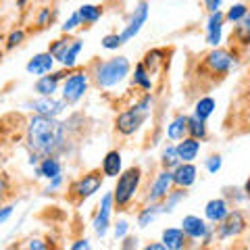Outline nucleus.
Returning a JSON list of instances; mask_svg holds the SVG:
<instances>
[{
  "label": "nucleus",
  "mask_w": 250,
  "mask_h": 250,
  "mask_svg": "<svg viewBox=\"0 0 250 250\" xmlns=\"http://www.w3.org/2000/svg\"><path fill=\"white\" fill-rule=\"evenodd\" d=\"M77 13H80V19H82V25L85 23V25H94L96 21H100V17H103V9L96 4H82L80 9H77Z\"/></svg>",
  "instance_id": "obj_26"
},
{
  "label": "nucleus",
  "mask_w": 250,
  "mask_h": 250,
  "mask_svg": "<svg viewBox=\"0 0 250 250\" xmlns=\"http://www.w3.org/2000/svg\"><path fill=\"white\" fill-rule=\"evenodd\" d=\"M134 85L142 90H152V80H150V73H148V69L144 62H138L136 69H134Z\"/></svg>",
  "instance_id": "obj_27"
},
{
  "label": "nucleus",
  "mask_w": 250,
  "mask_h": 250,
  "mask_svg": "<svg viewBox=\"0 0 250 250\" xmlns=\"http://www.w3.org/2000/svg\"><path fill=\"white\" fill-rule=\"evenodd\" d=\"M146 250H167V248H165V244H163V242H154V244H148Z\"/></svg>",
  "instance_id": "obj_46"
},
{
  "label": "nucleus",
  "mask_w": 250,
  "mask_h": 250,
  "mask_svg": "<svg viewBox=\"0 0 250 250\" xmlns=\"http://www.w3.org/2000/svg\"><path fill=\"white\" fill-rule=\"evenodd\" d=\"M140 182H142V169L140 167H129L127 171L117 177V186L113 190V198L117 207H127L131 200L136 198L140 190Z\"/></svg>",
  "instance_id": "obj_4"
},
{
  "label": "nucleus",
  "mask_w": 250,
  "mask_h": 250,
  "mask_svg": "<svg viewBox=\"0 0 250 250\" xmlns=\"http://www.w3.org/2000/svg\"><path fill=\"white\" fill-rule=\"evenodd\" d=\"M207 65L213 69L215 73H228L229 69L236 65V57H233L231 52H228V50L217 48V50L207 54Z\"/></svg>",
  "instance_id": "obj_14"
},
{
  "label": "nucleus",
  "mask_w": 250,
  "mask_h": 250,
  "mask_svg": "<svg viewBox=\"0 0 250 250\" xmlns=\"http://www.w3.org/2000/svg\"><path fill=\"white\" fill-rule=\"evenodd\" d=\"M188 134L196 140H205L207 138V121L198 119L196 115L188 117Z\"/></svg>",
  "instance_id": "obj_29"
},
{
  "label": "nucleus",
  "mask_w": 250,
  "mask_h": 250,
  "mask_svg": "<svg viewBox=\"0 0 250 250\" xmlns=\"http://www.w3.org/2000/svg\"><path fill=\"white\" fill-rule=\"evenodd\" d=\"M246 13H248V6L244 2H238V4H231V9L225 13V19L231 21V23H240L246 17Z\"/></svg>",
  "instance_id": "obj_32"
},
{
  "label": "nucleus",
  "mask_w": 250,
  "mask_h": 250,
  "mask_svg": "<svg viewBox=\"0 0 250 250\" xmlns=\"http://www.w3.org/2000/svg\"><path fill=\"white\" fill-rule=\"evenodd\" d=\"M54 61H57V59L52 57V52H40V54H36L34 59H29L25 69H27L29 75H38V77H40V75H46V73L52 71Z\"/></svg>",
  "instance_id": "obj_15"
},
{
  "label": "nucleus",
  "mask_w": 250,
  "mask_h": 250,
  "mask_svg": "<svg viewBox=\"0 0 250 250\" xmlns=\"http://www.w3.org/2000/svg\"><path fill=\"white\" fill-rule=\"evenodd\" d=\"M6 188H9V184H6V179L0 175V198H2L4 194H6Z\"/></svg>",
  "instance_id": "obj_47"
},
{
  "label": "nucleus",
  "mask_w": 250,
  "mask_h": 250,
  "mask_svg": "<svg viewBox=\"0 0 250 250\" xmlns=\"http://www.w3.org/2000/svg\"><path fill=\"white\" fill-rule=\"evenodd\" d=\"M161 242L165 244L167 250H182L188 242V236L182 228H169V229H163Z\"/></svg>",
  "instance_id": "obj_21"
},
{
  "label": "nucleus",
  "mask_w": 250,
  "mask_h": 250,
  "mask_svg": "<svg viewBox=\"0 0 250 250\" xmlns=\"http://www.w3.org/2000/svg\"><path fill=\"white\" fill-rule=\"evenodd\" d=\"M25 246H27L29 250H46V248H48V244H44V242L38 240V238H36V240H29Z\"/></svg>",
  "instance_id": "obj_42"
},
{
  "label": "nucleus",
  "mask_w": 250,
  "mask_h": 250,
  "mask_svg": "<svg viewBox=\"0 0 250 250\" xmlns=\"http://www.w3.org/2000/svg\"><path fill=\"white\" fill-rule=\"evenodd\" d=\"M221 165H223V159H221V156H219V154L208 156L207 163H205V167H207L208 173H217V171L221 169Z\"/></svg>",
  "instance_id": "obj_36"
},
{
  "label": "nucleus",
  "mask_w": 250,
  "mask_h": 250,
  "mask_svg": "<svg viewBox=\"0 0 250 250\" xmlns=\"http://www.w3.org/2000/svg\"><path fill=\"white\" fill-rule=\"evenodd\" d=\"M104 173L103 171H90V173H85L82 179H77V182L71 186V192L75 194L77 198H82V200H85V198H90V196H94L100 188H103V182H104Z\"/></svg>",
  "instance_id": "obj_9"
},
{
  "label": "nucleus",
  "mask_w": 250,
  "mask_h": 250,
  "mask_svg": "<svg viewBox=\"0 0 250 250\" xmlns=\"http://www.w3.org/2000/svg\"><path fill=\"white\" fill-rule=\"evenodd\" d=\"M196 167L192 165V163H179V165L173 169V186L177 188H190L194 182H196Z\"/></svg>",
  "instance_id": "obj_17"
},
{
  "label": "nucleus",
  "mask_w": 250,
  "mask_h": 250,
  "mask_svg": "<svg viewBox=\"0 0 250 250\" xmlns=\"http://www.w3.org/2000/svg\"><path fill=\"white\" fill-rule=\"evenodd\" d=\"M215 100L210 98V96H205V98H200L196 104H194V115L198 117V119H202V121H207L210 115H213V111H215Z\"/></svg>",
  "instance_id": "obj_28"
},
{
  "label": "nucleus",
  "mask_w": 250,
  "mask_h": 250,
  "mask_svg": "<svg viewBox=\"0 0 250 250\" xmlns=\"http://www.w3.org/2000/svg\"><path fill=\"white\" fill-rule=\"evenodd\" d=\"M85 248H90V240H77L75 244H71V250H85Z\"/></svg>",
  "instance_id": "obj_44"
},
{
  "label": "nucleus",
  "mask_w": 250,
  "mask_h": 250,
  "mask_svg": "<svg viewBox=\"0 0 250 250\" xmlns=\"http://www.w3.org/2000/svg\"><path fill=\"white\" fill-rule=\"evenodd\" d=\"M83 48V42L82 40H57V42H52V46L48 48V52H52V57L57 59L59 62L65 69H73L75 67V62H77V57H80V52Z\"/></svg>",
  "instance_id": "obj_5"
},
{
  "label": "nucleus",
  "mask_w": 250,
  "mask_h": 250,
  "mask_svg": "<svg viewBox=\"0 0 250 250\" xmlns=\"http://www.w3.org/2000/svg\"><path fill=\"white\" fill-rule=\"evenodd\" d=\"M25 142L29 152L42 156V159L57 154L65 142V123H59L54 117L34 115L27 121Z\"/></svg>",
  "instance_id": "obj_1"
},
{
  "label": "nucleus",
  "mask_w": 250,
  "mask_h": 250,
  "mask_svg": "<svg viewBox=\"0 0 250 250\" xmlns=\"http://www.w3.org/2000/svg\"><path fill=\"white\" fill-rule=\"evenodd\" d=\"M61 184H62V173L57 175V177H52V179H48V188H46V192H57L61 188Z\"/></svg>",
  "instance_id": "obj_40"
},
{
  "label": "nucleus",
  "mask_w": 250,
  "mask_h": 250,
  "mask_svg": "<svg viewBox=\"0 0 250 250\" xmlns=\"http://www.w3.org/2000/svg\"><path fill=\"white\" fill-rule=\"evenodd\" d=\"M186 134H188V115H177L167 125V138L173 140V142H179V140L186 138Z\"/></svg>",
  "instance_id": "obj_24"
},
{
  "label": "nucleus",
  "mask_w": 250,
  "mask_h": 250,
  "mask_svg": "<svg viewBox=\"0 0 250 250\" xmlns=\"http://www.w3.org/2000/svg\"><path fill=\"white\" fill-rule=\"evenodd\" d=\"M23 4H25V0H19V6H23Z\"/></svg>",
  "instance_id": "obj_48"
},
{
  "label": "nucleus",
  "mask_w": 250,
  "mask_h": 250,
  "mask_svg": "<svg viewBox=\"0 0 250 250\" xmlns=\"http://www.w3.org/2000/svg\"><path fill=\"white\" fill-rule=\"evenodd\" d=\"M13 208H15V207H11V205L0 207V225L6 223V221H9V219H11V215H13Z\"/></svg>",
  "instance_id": "obj_39"
},
{
  "label": "nucleus",
  "mask_w": 250,
  "mask_h": 250,
  "mask_svg": "<svg viewBox=\"0 0 250 250\" xmlns=\"http://www.w3.org/2000/svg\"><path fill=\"white\" fill-rule=\"evenodd\" d=\"M82 25V19H80V13H73L71 15V17H69L65 23H62V25H61V29L62 31H65V34H69V31H73V29H77V27H80Z\"/></svg>",
  "instance_id": "obj_35"
},
{
  "label": "nucleus",
  "mask_w": 250,
  "mask_h": 250,
  "mask_svg": "<svg viewBox=\"0 0 250 250\" xmlns=\"http://www.w3.org/2000/svg\"><path fill=\"white\" fill-rule=\"evenodd\" d=\"M0 61H2V52H0Z\"/></svg>",
  "instance_id": "obj_50"
},
{
  "label": "nucleus",
  "mask_w": 250,
  "mask_h": 250,
  "mask_svg": "<svg viewBox=\"0 0 250 250\" xmlns=\"http://www.w3.org/2000/svg\"><path fill=\"white\" fill-rule=\"evenodd\" d=\"M223 21L225 15L221 11L210 13V17L207 21V42L210 46H219L221 44V31H223Z\"/></svg>",
  "instance_id": "obj_18"
},
{
  "label": "nucleus",
  "mask_w": 250,
  "mask_h": 250,
  "mask_svg": "<svg viewBox=\"0 0 250 250\" xmlns=\"http://www.w3.org/2000/svg\"><path fill=\"white\" fill-rule=\"evenodd\" d=\"M217 225H219L217 238L219 240H228V238L240 236V233L246 229V219H244V215H242L240 210H229V215Z\"/></svg>",
  "instance_id": "obj_11"
},
{
  "label": "nucleus",
  "mask_w": 250,
  "mask_h": 250,
  "mask_svg": "<svg viewBox=\"0 0 250 250\" xmlns=\"http://www.w3.org/2000/svg\"><path fill=\"white\" fill-rule=\"evenodd\" d=\"M113 205H115V198H113V192H108L100 200V207H98V213L96 219H94V231H96L98 238H104L108 228H111V215H113Z\"/></svg>",
  "instance_id": "obj_10"
},
{
  "label": "nucleus",
  "mask_w": 250,
  "mask_h": 250,
  "mask_svg": "<svg viewBox=\"0 0 250 250\" xmlns=\"http://www.w3.org/2000/svg\"><path fill=\"white\" fill-rule=\"evenodd\" d=\"M152 103H154L152 96L146 94L138 104L127 108V111L119 113V117H117V121H115L117 131H119L121 136H134L136 131L144 125V121L148 119V115H150V111H152Z\"/></svg>",
  "instance_id": "obj_2"
},
{
  "label": "nucleus",
  "mask_w": 250,
  "mask_h": 250,
  "mask_svg": "<svg viewBox=\"0 0 250 250\" xmlns=\"http://www.w3.org/2000/svg\"><path fill=\"white\" fill-rule=\"evenodd\" d=\"M179 163H182V159H179L175 146H167L165 150L161 152V165H163V169H171V171H173Z\"/></svg>",
  "instance_id": "obj_30"
},
{
  "label": "nucleus",
  "mask_w": 250,
  "mask_h": 250,
  "mask_svg": "<svg viewBox=\"0 0 250 250\" xmlns=\"http://www.w3.org/2000/svg\"><path fill=\"white\" fill-rule=\"evenodd\" d=\"M129 61L125 57H115L108 59L104 62H98L96 69H94V80L100 88H113V85L121 83L125 77L129 75Z\"/></svg>",
  "instance_id": "obj_3"
},
{
  "label": "nucleus",
  "mask_w": 250,
  "mask_h": 250,
  "mask_svg": "<svg viewBox=\"0 0 250 250\" xmlns=\"http://www.w3.org/2000/svg\"><path fill=\"white\" fill-rule=\"evenodd\" d=\"M62 173V165L57 156H44V159L36 165V177H44V179H52Z\"/></svg>",
  "instance_id": "obj_19"
},
{
  "label": "nucleus",
  "mask_w": 250,
  "mask_h": 250,
  "mask_svg": "<svg viewBox=\"0 0 250 250\" xmlns=\"http://www.w3.org/2000/svg\"><path fill=\"white\" fill-rule=\"evenodd\" d=\"M148 13H150V4L146 2V0H140V2L136 4V9L134 13H131V17L127 21V25L123 27L121 31V40L123 44L125 42H129V40H134V38L140 34V29L144 27V23L148 21Z\"/></svg>",
  "instance_id": "obj_8"
},
{
  "label": "nucleus",
  "mask_w": 250,
  "mask_h": 250,
  "mask_svg": "<svg viewBox=\"0 0 250 250\" xmlns=\"http://www.w3.org/2000/svg\"><path fill=\"white\" fill-rule=\"evenodd\" d=\"M23 38H25V31L23 29H15L13 34L9 36V40H6V48H15V46H19L21 42H23Z\"/></svg>",
  "instance_id": "obj_37"
},
{
  "label": "nucleus",
  "mask_w": 250,
  "mask_h": 250,
  "mask_svg": "<svg viewBox=\"0 0 250 250\" xmlns=\"http://www.w3.org/2000/svg\"><path fill=\"white\" fill-rule=\"evenodd\" d=\"M2 163H4V161H2V156H0V169H2Z\"/></svg>",
  "instance_id": "obj_49"
},
{
  "label": "nucleus",
  "mask_w": 250,
  "mask_h": 250,
  "mask_svg": "<svg viewBox=\"0 0 250 250\" xmlns=\"http://www.w3.org/2000/svg\"><path fill=\"white\" fill-rule=\"evenodd\" d=\"M186 198V192H184V188H179V190L175 192H169L167 196H165V205H163V208H165V213H171L179 202H182Z\"/></svg>",
  "instance_id": "obj_31"
},
{
  "label": "nucleus",
  "mask_w": 250,
  "mask_h": 250,
  "mask_svg": "<svg viewBox=\"0 0 250 250\" xmlns=\"http://www.w3.org/2000/svg\"><path fill=\"white\" fill-rule=\"evenodd\" d=\"M182 229L186 231V236L192 238V240H205V242H208L210 236H213L210 225H207L205 219H200L196 215H186L182 219Z\"/></svg>",
  "instance_id": "obj_12"
},
{
  "label": "nucleus",
  "mask_w": 250,
  "mask_h": 250,
  "mask_svg": "<svg viewBox=\"0 0 250 250\" xmlns=\"http://www.w3.org/2000/svg\"><path fill=\"white\" fill-rule=\"evenodd\" d=\"M121 167H123V159L119 150H111L104 154L103 159V173L106 177H119L121 175Z\"/></svg>",
  "instance_id": "obj_23"
},
{
  "label": "nucleus",
  "mask_w": 250,
  "mask_h": 250,
  "mask_svg": "<svg viewBox=\"0 0 250 250\" xmlns=\"http://www.w3.org/2000/svg\"><path fill=\"white\" fill-rule=\"evenodd\" d=\"M88 85H90L88 73L77 69L71 75H67L65 82H62V98H65L69 104H75L77 100H82L83 94L88 92Z\"/></svg>",
  "instance_id": "obj_6"
},
{
  "label": "nucleus",
  "mask_w": 250,
  "mask_h": 250,
  "mask_svg": "<svg viewBox=\"0 0 250 250\" xmlns=\"http://www.w3.org/2000/svg\"><path fill=\"white\" fill-rule=\"evenodd\" d=\"M236 36L240 38L242 44H250V13H246V17L240 21V25L236 29Z\"/></svg>",
  "instance_id": "obj_33"
},
{
  "label": "nucleus",
  "mask_w": 250,
  "mask_h": 250,
  "mask_svg": "<svg viewBox=\"0 0 250 250\" xmlns=\"http://www.w3.org/2000/svg\"><path fill=\"white\" fill-rule=\"evenodd\" d=\"M67 100L65 98H54V96H40L36 100H29V103H25L23 106L29 108V111H34L36 115H44V117H57L67 108Z\"/></svg>",
  "instance_id": "obj_7"
},
{
  "label": "nucleus",
  "mask_w": 250,
  "mask_h": 250,
  "mask_svg": "<svg viewBox=\"0 0 250 250\" xmlns=\"http://www.w3.org/2000/svg\"><path fill=\"white\" fill-rule=\"evenodd\" d=\"M173 186V171L171 169H163L159 175L154 177V182L150 186V194H148V202H159L171 192Z\"/></svg>",
  "instance_id": "obj_13"
},
{
  "label": "nucleus",
  "mask_w": 250,
  "mask_h": 250,
  "mask_svg": "<svg viewBox=\"0 0 250 250\" xmlns=\"http://www.w3.org/2000/svg\"><path fill=\"white\" fill-rule=\"evenodd\" d=\"M65 71H59V73H46V75H40L38 82L34 85V90L40 94V96H54V92L59 90V83L61 80H65Z\"/></svg>",
  "instance_id": "obj_16"
},
{
  "label": "nucleus",
  "mask_w": 250,
  "mask_h": 250,
  "mask_svg": "<svg viewBox=\"0 0 250 250\" xmlns=\"http://www.w3.org/2000/svg\"><path fill=\"white\" fill-rule=\"evenodd\" d=\"M161 213H165L163 205H159V202H150L148 207H144L142 210H140V215H138V225H140V228H148V225H150Z\"/></svg>",
  "instance_id": "obj_25"
},
{
  "label": "nucleus",
  "mask_w": 250,
  "mask_h": 250,
  "mask_svg": "<svg viewBox=\"0 0 250 250\" xmlns=\"http://www.w3.org/2000/svg\"><path fill=\"white\" fill-rule=\"evenodd\" d=\"M127 229H129V223L125 221V219H121V221H117V225H115V240H121V238H125L127 236Z\"/></svg>",
  "instance_id": "obj_38"
},
{
  "label": "nucleus",
  "mask_w": 250,
  "mask_h": 250,
  "mask_svg": "<svg viewBox=\"0 0 250 250\" xmlns=\"http://www.w3.org/2000/svg\"><path fill=\"white\" fill-rule=\"evenodd\" d=\"M205 215H207V219L210 223H221L223 219L229 215V207H228V202H225L223 198H213V200L207 202Z\"/></svg>",
  "instance_id": "obj_20"
},
{
  "label": "nucleus",
  "mask_w": 250,
  "mask_h": 250,
  "mask_svg": "<svg viewBox=\"0 0 250 250\" xmlns=\"http://www.w3.org/2000/svg\"><path fill=\"white\" fill-rule=\"evenodd\" d=\"M123 248H136L138 246V238H125V242L121 244Z\"/></svg>",
  "instance_id": "obj_45"
},
{
  "label": "nucleus",
  "mask_w": 250,
  "mask_h": 250,
  "mask_svg": "<svg viewBox=\"0 0 250 250\" xmlns=\"http://www.w3.org/2000/svg\"><path fill=\"white\" fill-rule=\"evenodd\" d=\"M175 148H177L179 159H182L184 163H192L198 156V152H200V140L192 138V136L184 138V140H179V144Z\"/></svg>",
  "instance_id": "obj_22"
},
{
  "label": "nucleus",
  "mask_w": 250,
  "mask_h": 250,
  "mask_svg": "<svg viewBox=\"0 0 250 250\" xmlns=\"http://www.w3.org/2000/svg\"><path fill=\"white\" fill-rule=\"evenodd\" d=\"M121 44H123L121 34H108V36L103 38V48L104 50H117Z\"/></svg>",
  "instance_id": "obj_34"
},
{
  "label": "nucleus",
  "mask_w": 250,
  "mask_h": 250,
  "mask_svg": "<svg viewBox=\"0 0 250 250\" xmlns=\"http://www.w3.org/2000/svg\"><path fill=\"white\" fill-rule=\"evenodd\" d=\"M48 19H52V15H50V9H42L40 15H38V25L44 27L46 23H48Z\"/></svg>",
  "instance_id": "obj_41"
},
{
  "label": "nucleus",
  "mask_w": 250,
  "mask_h": 250,
  "mask_svg": "<svg viewBox=\"0 0 250 250\" xmlns=\"http://www.w3.org/2000/svg\"><path fill=\"white\" fill-rule=\"evenodd\" d=\"M202 2H205V6L208 9V13H215V11L221 9V2H223V0H202Z\"/></svg>",
  "instance_id": "obj_43"
}]
</instances>
